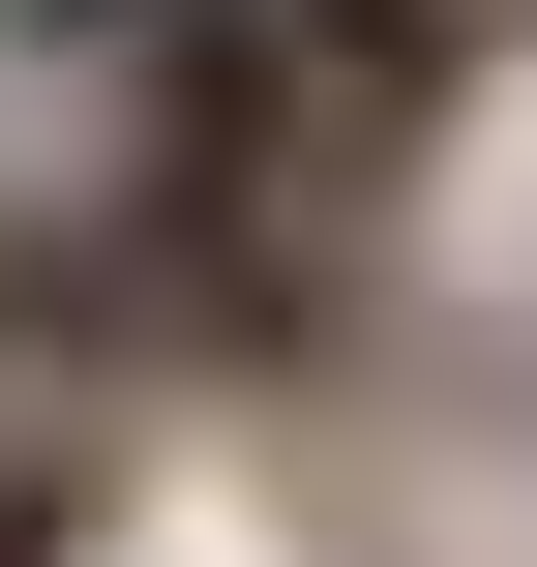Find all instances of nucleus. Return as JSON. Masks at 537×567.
I'll return each mask as SVG.
<instances>
[{
  "label": "nucleus",
  "mask_w": 537,
  "mask_h": 567,
  "mask_svg": "<svg viewBox=\"0 0 537 567\" xmlns=\"http://www.w3.org/2000/svg\"><path fill=\"white\" fill-rule=\"evenodd\" d=\"M478 0H0V90L60 150H120L149 209H209L239 269L299 299H389L419 239V150L478 120Z\"/></svg>",
  "instance_id": "obj_1"
},
{
  "label": "nucleus",
  "mask_w": 537,
  "mask_h": 567,
  "mask_svg": "<svg viewBox=\"0 0 537 567\" xmlns=\"http://www.w3.org/2000/svg\"><path fill=\"white\" fill-rule=\"evenodd\" d=\"M359 359V299H299V269H239L209 209H149L120 150H0V419H179V389H329Z\"/></svg>",
  "instance_id": "obj_2"
},
{
  "label": "nucleus",
  "mask_w": 537,
  "mask_h": 567,
  "mask_svg": "<svg viewBox=\"0 0 537 567\" xmlns=\"http://www.w3.org/2000/svg\"><path fill=\"white\" fill-rule=\"evenodd\" d=\"M120 538V449H90V419H0V567H90Z\"/></svg>",
  "instance_id": "obj_3"
},
{
  "label": "nucleus",
  "mask_w": 537,
  "mask_h": 567,
  "mask_svg": "<svg viewBox=\"0 0 537 567\" xmlns=\"http://www.w3.org/2000/svg\"><path fill=\"white\" fill-rule=\"evenodd\" d=\"M478 30H537V0H478Z\"/></svg>",
  "instance_id": "obj_4"
}]
</instances>
